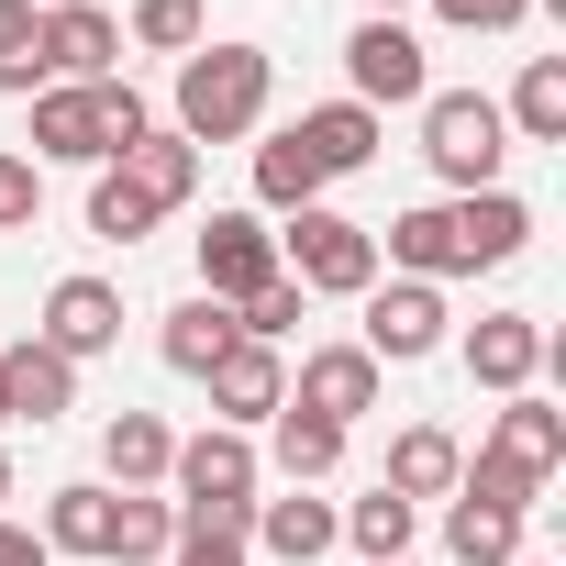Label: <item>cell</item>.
<instances>
[{
  "label": "cell",
  "instance_id": "cell-15",
  "mask_svg": "<svg viewBox=\"0 0 566 566\" xmlns=\"http://www.w3.org/2000/svg\"><path fill=\"white\" fill-rule=\"evenodd\" d=\"M277 566H312V555H334L345 544V511L334 500H312V489H290V500H255V522H244Z\"/></svg>",
  "mask_w": 566,
  "mask_h": 566
},
{
  "label": "cell",
  "instance_id": "cell-32",
  "mask_svg": "<svg viewBox=\"0 0 566 566\" xmlns=\"http://www.w3.org/2000/svg\"><path fill=\"white\" fill-rule=\"evenodd\" d=\"M301 312H312V290H301V277H266V290L233 312V334H244V345H290V334H301Z\"/></svg>",
  "mask_w": 566,
  "mask_h": 566
},
{
  "label": "cell",
  "instance_id": "cell-29",
  "mask_svg": "<svg viewBox=\"0 0 566 566\" xmlns=\"http://www.w3.org/2000/svg\"><path fill=\"white\" fill-rule=\"evenodd\" d=\"M178 544V500H145V489H123V522H112V566H156Z\"/></svg>",
  "mask_w": 566,
  "mask_h": 566
},
{
  "label": "cell",
  "instance_id": "cell-3",
  "mask_svg": "<svg viewBox=\"0 0 566 566\" xmlns=\"http://www.w3.org/2000/svg\"><path fill=\"white\" fill-rule=\"evenodd\" d=\"M555 467H566V411H544L533 389H511L500 422H489V444H478V467H467L455 489H467V500H500V511H533Z\"/></svg>",
  "mask_w": 566,
  "mask_h": 566
},
{
  "label": "cell",
  "instance_id": "cell-27",
  "mask_svg": "<svg viewBox=\"0 0 566 566\" xmlns=\"http://www.w3.org/2000/svg\"><path fill=\"white\" fill-rule=\"evenodd\" d=\"M345 467V433L334 422H312V411H277V478H290V489H323Z\"/></svg>",
  "mask_w": 566,
  "mask_h": 566
},
{
  "label": "cell",
  "instance_id": "cell-19",
  "mask_svg": "<svg viewBox=\"0 0 566 566\" xmlns=\"http://www.w3.org/2000/svg\"><path fill=\"white\" fill-rule=\"evenodd\" d=\"M167 455H178V433H167L156 411H112V422H101V467H112V489H156Z\"/></svg>",
  "mask_w": 566,
  "mask_h": 566
},
{
  "label": "cell",
  "instance_id": "cell-17",
  "mask_svg": "<svg viewBox=\"0 0 566 566\" xmlns=\"http://www.w3.org/2000/svg\"><path fill=\"white\" fill-rule=\"evenodd\" d=\"M290 134H301V156L323 167V189H334V178H356V167L378 156V112H367V101H323V112H301Z\"/></svg>",
  "mask_w": 566,
  "mask_h": 566
},
{
  "label": "cell",
  "instance_id": "cell-11",
  "mask_svg": "<svg viewBox=\"0 0 566 566\" xmlns=\"http://www.w3.org/2000/svg\"><path fill=\"white\" fill-rule=\"evenodd\" d=\"M378 378H389V367H378L367 345H312V356H301V378H290V411H312V422H334V433H345L356 411H378Z\"/></svg>",
  "mask_w": 566,
  "mask_h": 566
},
{
  "label": "cell",
  "instance_id": "cell-10",
  "mask_svg": "<svg viewBox=\"0 0 566 566\" xmlns=\"http://www.w3.org/2000/svg\"><path fill=\"white\" fill-rule=\"evenodd\" d=\"M378 367H422L444 345V290H422V277H378L367 290V334H356Z\"/></svg>",
  "mask_w": 566,
  "mask_h": 566
},
{
  "label": "cell",
  "instance_id": "cell-5",
  "mask_svg": "<svg viewBox=\"0 0 566 566\" xmlns=\"http://www.w3.org/2000/svg\"><path fill=\"white\" fill-rule=\"evenodd\" d=\"M277 266H290L301 290H323V301H367L378 290V233L345 222V211H290L277 222Z\"/></svg>",
  "mask_w": 566,
  "mask_h": 566
},
{
  "label": "cell",
  "instance_id": "cell-28",
  "mask_svg": "<svg viewBox=\"0 0 566 566\" xmlns=\"http://www.w3.org/2000/svg\"><path fill=\"white\" fill-rule=\"evenodd\" d=\"M0 90H45V12L34 0H0Z\"/></svg>",
  "mask_w": 566,
  "mask_h": 566
},
{
  "label": "cell",
  "instance_id": "cell-8",
  "mask_svg": "<svg viewBox=\"0 0 566 566\" xmlns=\"http://www.w3.org/2000/svg\"><path fill=\"white\" fill-rule=\"evenodd\" d=\"M266 277H290V266H277V233H266L255 211H211V233H200V301L244 312Z\"/></svg>",
  "mask_w": 566,
  "mask_h": 566
},
{
  "label": "cell",
  "instance_id": "cell-37",
  "mask_svg": "<svg viewBox=\"0 0 566 566\" xmlns=\"http://www.w3.org/2000/svg\"><path fill=\"white\" fill-rule=\"evenodd\" d=\"M367 12H378V23H400V0H367Z\"/></svg>",
  "mask_w": 566,
  "mask_h": 566
},
{
  "label": "cell",
  "instance_id": "cell-41",
  "mask_svg": "<svg viewBox=\"0 0 566 566\" xmlns=\"http://www.w3.org/2000/svg\"><path fill=\"white\" fill-rule=\"evenodd\" d=\"M34 12H67V0H34Z\"/></svg>",
  "mask_w": 566,
  "mask_h": 566
},
{
  "label": "cell",
  "instance_id": "cell-6",
  "mask_svg": "<svg viewBox=\"0 0 566 566\" xmlns=\"http://www.w3.org/2000/svg\"><path fill=\"white\" fill-rule=\"evenodd\" d=\"M255 478H266V467H255V444H244V433H222V422H211V433H189V444L167 455L178 511H211V522H255Z\"/></svg>",
  "mask_w": 566,
  "mask_h": 566
},
{
  "label": "cell",
  "instance_id": "cell-9",
  "mask_svg": "<svg viewBox=\"0 0 566 566\" xmlns=\"http://www.w3.org/2000/svg\"><path fill=\"white\" fill-rule=\"evenodd\" d=\"M34 345H45V356H67V367L112 356V345H123V290H112V277H56V290H45V323H34Z\"/></svg>",
  "mask_w": 566,
  "mask_h": 566
},
{
  "label": "cell",
  "instance_id": "cell-35",
  "mask_svg": "<svg viewBox=\"0 0 566 566\" xmlns=\"http://www.w3.org/2000/svg\"><path fill=\"white\" fill-rule=\"evenodd\" d=\"M433 12H444L455 34H511V23L533 12V0H433Z\"/></svg>",
  "mask_w": 566,
  "mask_h": 566
},
{
  "label": "cell",
  "instance_id": "cell-39",
  "mask_svg": "<svg viewBox=\"0 0 566 566\" xmlns=\"http://www.w3.org/2000/svg\"><path fill=\"white\" fill-rule=\"evenodd\" d=\"M0 500H12V455H0Z\"/></svg>",
  "mask_w": 566,
  "mask_h": 566
},
{
  "label": "cell",
  "instance_id": "cell-23",
  "mask_svg": "<svg viewBox=\"0 0 566 566\" xmlns=\"http://www.w3.org/2000/svg\"><path fill=\"white\" fill-rule=\"evenodd\" d=\"M255 211H277V222H290V211H323V167L301 156V134H266V145H255Z\"/></svg>",
  "mask_w": 566,
  "mask_h": 566
},
{
  "label": "cell",
  "instance_id": "cell-34",
  "mask_svg": "<svg viewBox=\"0 0 566 566\" xmlns=\"http://www.w3.org/2000/svg\"><path fill=\"white\" fill-rule=\"evenodd\" d=\"M34 211H45V167L0 156V233H34Z\"/></svg>",
  "mask_w": 566,
  "mask_h": 566
},
{
  "label": "cell",
  "instance_id": "cell-14",
  "mask_svg": "<svg viewBox=\"0 0 566 566\" xmlns=\"http://www.w3.org/2000/svg\"><path fill=\"white\" fill-rule=\"evenodd\" d=\"M533 367H544V323L533 312H489V323H467V378L478 389H533Z\"/></svg>",
  "mask_w": 566,
  "mask_h": 566
},
{
  "label": "cell",
  "instance_id": "cell-30",
  "mask_svg": "<svg viewBox=\"0 0 566 566\" xmlns=\"http://www.w3.org/2000/svg\"><path fill=\"white\" fill-rule=\"evenodd\" d=\"M123 45H145V56H189V45H211V23H200V0H134Z\"/></svg>",
  "mask_w": 566,
  "mask_h": 566
},
{
  "label": "cell",
  "instance_id": "cell-25",
  "mask_svg": "<svg viewBox=\"0 0 566 566\" xmlns=\"http://www.w3.org/2000/svg\"><path fill=\"white\" fill-rule=\"evenodd\" d=\"M444 544H455V566H511V555H522V511H500V500H467V489H455Z\"/></svg>",
  "mask_w": 566,
  "mask_h": 566
},
{
  "label": "cell",
  "instance_id": "cell-20",
  "mask_svg": "<svg viewBox=\"0 0 566 566\" xmlns=\"http://www.w3.org/2000/svg\"><path fill=\"white\" fill-rule=\"evenodd\" d=\"M112 522H123V489H56L45 500V555H112Z\"/></svg>",
  "mask_w": 566,
  "mask_h": 566
},
{
  "label": "cell",
  "instance_id": "cell-18",
  "mask_svg": "<svg viewBox=\"0 0 566 566\" xmlns=\"http://www.w3.org/2000/svg\"><path fill=\"white\" fill-rule=\"evenodd\" d=\"M233 345H244V334H233V312H222V301H178V312H167V334H156V356H167L178 378H211Z\"/></svg>",
  "mask_w": 566,
  "mask_h": 566
},
{
  "label": "cell",
  "instance_id": "cell-38",
  "mask_svg": "<svg viewBox=\"0 0 566 566\" xmlns=\"http://www.w3.org/2000/svg\"><path fill=\"white\" fill-rule=\"evenodd\" d=\"M0 422H12V378H0Z\"/></svg>",
  "mask_w": 566,
  "mask_h": 566
},
{
  "label": "cell",
  "instance_id": "cell-26",
  "mask_svg": "<svg viewBox=\"0 0 566 566\" xmlns=\"http://www.w3.org/2000/svg\"><path fill=\"white\" fill-rule=\"evenodd\" d=\"M411 533H422V511H411V500H389V489H367V500L345 511V544H356L367 566H400V555H411Z\"/></svg>",
  "mask_w": 566,
  "mask_h": 566
},
{
  "label": "cell",
  "instance_id": "cell-31",
  "mask_svg": "<svg viewBox=\"0 0 566 566\" xmlns=\"http://www.w3.org/2000/svg\"><path fill=\"white\" fill-rule=\"evenodd\" d=\"M156 222H167V211H156L123 167H101V189H90V233H101V244H134V233H156Z\"/></svg>",
  "mask_w": 566,
  "mask_h": 566
},
{
  "label": "cell",
  "instance_id": "cell-40",
  "mask_svg": "<svg viewBox=\"0 0 566 566\" xmlns=\"http://www.w3.org/2000/svg\"><path fill=\"white\" fill-rule=\"evenodd\" d=\"M511 566H555V555H511Z\"/></svg>",
  "mask_w": 566,
  "mask_h": 566
},
{
  "label": "cell",
  "instance_id": "cell-36",
  "mask_svg": "<svg viewBox=\"0 0 566 566\" xmlns=\"http://www.w3.org/2000/svg\"><path fill=\"white\" fill-rule=\"evenodd\" d=\"M0 566H56V555H45V533H23V522H0Z\"/></svg>",
  "mask_w": 566,
  "mask_h": 566
},
{
  "label": "cell",
  "instance_id": "cell-33",
  "mask_svg": "<svg viewBox=\"0 0 566 566\" xmlns=\"http://www.w3.org/2000/svg\"><path fill=\"white\" fill-rule=\"evenodd\" d=\"M167 566H244V522H211V511H178V544Z\"/></svg>",
  "mask_w": 566,
  "mask_h": 566
},
{
  "label": "cell",
  "instance_id": "cell-13",
  "mask_svg": "<svg viewBox=\"0 0 566 566\" xmlns=\"http://www.w3.org/2000/svg\"><path fill=\"white\" fill-rule=\"evenodd\" d=\"M200 389H211L222 433H244V422H277V411H290V367H277V345H233Z\"/></svg>",
  "mask_w": 566,
  "mask_h": 566
},
{
  "label": "cell",
  "instance_id": "cell-7",
  "mask_svg": "<svg viewBox=\"0 0 566 566\" xmlns=\"http://www.w3.org/2000/svg\"><path fill=\"white\" fill-rule=\"evenodd\" d=\"M345 78H356V101H367V112H411V101L433 90L422 34H411V23H378V12L345 34Z\"/></svg>",
  "mask_w": 566,
  "mask_h": 566
},
{
  "label": "cell",
  "instance_id": "cell-24",
  "mask_svg": "<svg viewBox=\"0 0 566 566\" xmlns=\"http://www.w3.org/2000/svg\"><path fill=\"white\" fill-rule=\"evenodd\" d=\"M112 167H123L156 211H178V200L200 189V145H189V134H145V145H134V156H112Z\"/></svg>",
  "mask_w": 566,
  "mask_h": 566
},
{
  "label": "cell",
  "instance_id": "cell-1",
  "mask_svg": "<svg viewBox=\"0 0 566 566\" xmlns=\"http://www.w3.org/2000/svg\"><path fill=\"white\" fill-rule=\"evenodd\" d=\"M533 244V211L511 189H467V200H422L389 222V266L422 277V290H444V277H478V266H511Z\"/></svg>",
  "mask_w": 566,
  "mask_h": 566
},
{
  "label": "cell",
  "instance_id": "cell-22",
  "mask_svg": "<svg viewBox=\"0 0 566 566\" xmlns=\"http://www.w3.org/2000/svg\"><path fill=\"white\" fill-rule=\"evenodd\" d=\"M500 123H511L522 145H566V56H533V67L511 78V101H500Z\"/></svg>",
  "mask_w": 566,
  "mask_h": 566
},
{
  "label": "cell",
  "instance_id": "cell-4",
  "mask_svg": "<svg viewBox=\"0 0 566 566\" xmlns=\"http://www.w3.org/2000/svg\"><path fill=\"white\" fill-rule=\"evenodd\" d=\"M422 156L433 178L467 200V189H500V156H511V123L489 90H422Z\"/></svg>",
  "mask_w": 566,
  "mask_h": 566
},
{
  "label": "cell",
  "instance_id": "cell-16",
  "mask_svg": "<svg viewBox=\"0 0 566 566\" xmlns=\"http://www.w3.org/2000/svg\"><path fill=\"white\" fill-rule=\"evenodd\" d=\"M455 478H467V444H455L444 422H411V433L389 444V478H378V489L422 511V500H455Z\"/></svg>",
  "mask_w": 566,
  "mask_h": 566
},
{
  "label": "cell",
  "instance_id": "cell-2",
  "mask_svg": "<svg viewBox=\"0 0 566 566\" xmlns=\"http://www.w3.org/2000/svg\"><path fill=\"white\" fill-rule=\"evenodd\" d=\"M266 90H277V56H266V45H189V56H178V123H167V134L233 145V134L266 123Z\"/></svg>",
  "mask_w": 566,
  "mask_h": 566
},
{
  "label": "cell",
  "instance_id": "cell-12",
  "mask_svg": "<svg viewBox=\"0 0 566 566\" xmlns=\"http://www.w3.org/2000/svg\"><path fill=\"white\" fill-rule=\"evenodd\" d=\"M112 56H123V23L101 12V0L45 12V90H90V78H112Z\"/></svg>",
  "mask_w": 566,
  "mask_h": 566
},
{
  "label": "cell",
  "instance_id": "cell-21",
  "mask_svg": "<svg viewBox=\"0 0 566 566\" xmlns=\"http://www.w3.org/2000/svg\"><path fill=\"white\" fill-rule=\"evenodd\" d=\"M0 378H12V422H56V411H78V367L45 356V345H12V356H0Z\"/></svg>",
  "mask_w": 566,
  "mask_h": 566
}]
</instances>
